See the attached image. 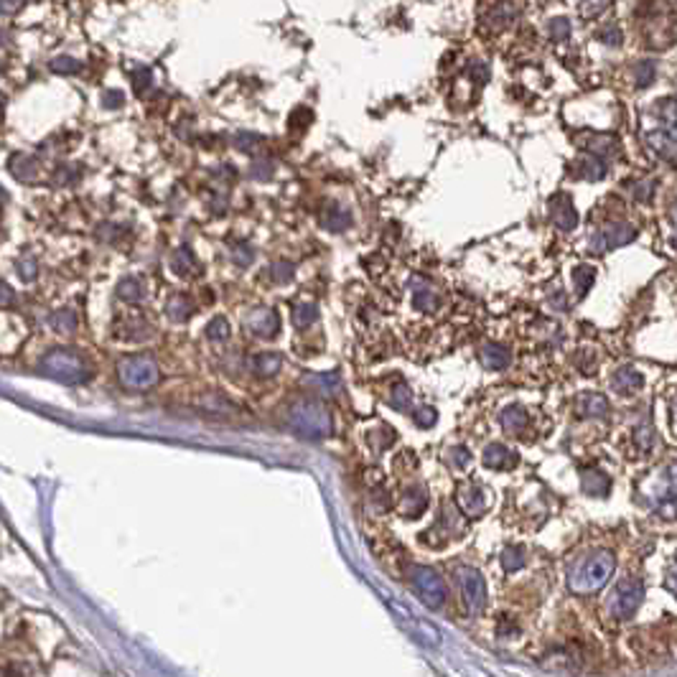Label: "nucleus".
<instances>
[{
	"mask_svg": "<svg viewBox=\"0 0 677 677\" xmlns=\"http://www.w3.org/2000/svg\"><path fill=\"white\" fill-rule=\"evenodd\" d=\"M634 438H637L641 451H649L655 446V433L649 431V428H640V431L634 433Z\"/></svg>",
	"mask_w": 677,
	"mask_h": 677,
	"instance_id": "de8ad7c7",
	"label": "nucleus"
},
{
	"mask_svg": "<svg viewBox=\"0 0 677 677\" xmlns=\"http://www.w3.org/2000/svg\"><path fill=\"white\" fill-rule=\"evenodd\" d=\"M471 75H474V79H476V82H487V76H490V69H487L484 64L474 61V64H471Z\"/></svg>",
	"mask_w": 677,
	"mask_h": 677,
	"instance_id": "8fccbe9b",
	"label": "nucleus"
},
{
	"mask_svg": "<svg viewBox=\"0 0 677 677\" xmlns=\"http://www.w3.org/2000/svg\"><path fill=\"white\" fill-rule=\"evenodd\" d=\"M364 441H367V446H370L375 453H385L387 449H393V443L397 441V435L390 426H377V428H372V431H367Z\"/></svg>",
	"mask_w": 677,
	"mask_h": 677,
	"instance_id": "b1692460",
	"label": "nucleus"
},
{
	"mask_svg": "<svg viewBox=\"0 0 677 677\" xmlns=\"http://www.w3.org/2000/svg\"><path fill=\"white\" fill-rule=\"evenodd\" d=\"M550 217H553L555 227H558V229H563V232H570L573 227L578 225L576 207H573L570 196H565V194H558V196H553V199H550Z\"/></svg>",
	"mask_w": 677,
	"mask_h": 677,
	"instance_id": "2eb2a0df",
	"label": "nucleus"
},
{
	"mask_svg": "<svg viewBox=\"0 0 677 677\" xmlns=\"http://www.w3.org/2000/svg\"><path fill=\"white\" fill-rule=\"evenodd\" d=\"M637 494L662 520H677V461H670L659 469L641 476Z\"/></svg>",
	"mask_w": 677,
	"mask_h": 677,
	"instance_id": "f257e3e1",
	"label": "nucleus"
},
{
	"mask_svg": "<svg viewBox=\"0 0 677 677\" xmlns=\"http://www.w3.org/2000/svg\"><path fill=\"white\" fill-rule=\"evenodd\" d=\"M16 270H19V275L26 283H31L38 275V263L34 258H20L19 263H16Z\"/></svg>",
	"mask_w": 677,
	"mask_h": 677,
	"instance_id": "a19ab883",
	"label": "nucleus"
},
{
	"mask_svg": "<svg viewBox=\"0 0 677 677\" xmlns=\"http://www.w3.org/2000/svg\"><path fill=\"white\" fill-rule=\"evenodd\" d=\"M609 3H611V0H581V8H584L585 13H599Z\"/></svg>",
	"mask_w": 677,
	"mask_h": 677,
	"instance_id": "09e8293b",
	"label": "nucleus"
},
{
	"mask_svg": "<svg viewBox=\"0 0 677 677\" xmlns=\"http://www.w3.org/2000/svg\"><path fill=\"white\" fill-rule=\"evenodd\" d=\"M667 588H670V593H675L677 596V561H673V565H670V570H667Z\"/></svg>",
	"mask_w": 677,
	"mask_h": 677,
	"instance_id": "3c124183",
	"label": "nucleus"
},
{
	"mask_svg": "<svg viewBox=\"0 0 677 677\" xmlns=\"http://www.w3.org/2000/svg\"><path fill=\"white\" fill-rule=\"evenodd\" d=\"M387 405L395 408L397 413H410L413 410V393H410V387L402 385V382L393 385L390 395H387Z\"/></svg>",
	"mask_w": 677,
	"mask_h": 677,
	"instance_id": "cd10ccee",
	"label": "nucleus"
},
{
	"mask_svg": "<svg viewBox=\"0 0 677 677\" xmlns=\"http://www.w3.org/2000/svg\"><path fill=\"white\" fill-rule=\"evenodd\" d=\"M204 334H207L209 341H217V344H219V341H227V338H229V321H227L225 316L211 319L207 323V331H204Z\"/></svg>",
	"mask_w": 677,
	"mask_h": 677,
	"instance_id": "e433bc0d",
	"label": "nucleus"
},
{
	"mask_svg": "<svg viewBox=\"0 0 677 677\" xmlns=\"http://www.w3.org/2000/svg\"><path fill=\"white\" fill-rule=\"evenodd\" d=\"M23 5V0H3V16H13Z\"/></svg>",
	"mask_w": 677,
	"mask_h": 677,
	"instance_id": "603ef678",
	"label": "nucleus"
},
{
	"mask_svg": "<svg viewBox=\"0 0 677 677\" xmlns=\"http://www.w3.org/2000/svg\"><path fill=\"white\" fill-rule=\"evenodd\" d=\"M617 568V558L609 550H596L591 555H585L581 563L570 570L568 588L576 596H591L596 591H601L603 585L611 581Z\"/></svg>",
	"mask_w": 677,
	"mask_h": 677,
	"instance_id": "7ed1b4c3",
	"label": "nucleus"
},
{
	"mask_svg": "<svg viewBox=\"0 0 677 677\" xmlns=\"http://www.w3.org/2000/svg\"><path fill=\"white\" fill-rule=\"evenodd\" d=\"M306 382H308V385H314V387H316L319 393H323V395H337L338 387H341V379H338L337 372L311 375V377H306Z\"/></svg>",
	"mask_w": 677,
	"mask_h": 677,
	"instance_id": "2f4dec72",
	"label": "nucleus"
},
{
	"mask_svg": "<svg viewBox=\"0 0 677 677\" xmlns=\"http://www.w3.org/2000/svg\"><path fill=\"white\" fill-rule=\"evenodd\" d=\"M644 143L655 155L677 169V97L665 100L655 108L652 117L647 120Z\"/></svg>",
	"mask_w": 677,
	"mask_h": 677,
	"instance_id": "f03ea898",
	"label": "nucleus"
},
{
	"mask_svg": "<svg viewBox=\"0 0 677 677\" xmlns=\"http://www.w3.org/2000/svg\"><path fill=\"white\" fill-rule=\"evenodd\" d=\"M675 235H677V211H675Z\"/></svg>",
	"mask_w": 677,
	"mask_h": 677,
	"instance_id": "6e6d98bb",
	"label": "nucleus"
},
{
	"mask_svg": "<svg viewBox=\"0 0 677 677\" xmlns=\"http://www.w3.org/2000/svg\"><path fill=\"white\" fill-rule=\"evenodd\" d=\"M321 227L329 232H337V235L346 232L352 227V211L344 209V204H338V202H331L321 211Z\"/></svg>",
	"mask_w": 677,
	"mask_h": 677,
	"instance_id": "a211bd4d",
	"label": "nucleus"
},
{
	"mask_svg": "<svg viewBox=\"0 0 677 677\" xmlns=\"http://www.w3.org/2000/svg\"><path fill=\"white\" fill-rule=\"evenodd\" d=\"M410 293H413V306L418 311H423V314H435V311L441 308V296H438V291H435L428 281L413 278V283H410Z\"/></svg>",
	"mask_w": 677,
	"mask_h": 677,
	"instance_id": "4468645a",
	"label": "nucleus"
},
{
	"mask_svg": "<svg viewBox=\"0 0 677 677\" xmlns=\"http://www.w3.org/2000/svg\"><path fill=\"white\" fill-rule=\"evenodd\" d=\"M296 278V265L288 263V260H278V263H273L270 267V281L278 283V285H285V283H291Z\"/></svg>",
	"mask_w": 677,
	"mask_h": 677,
	"instance_id": "f704fd0d",
	"label": "nucleus"
},
{
	"mask_svg": "<svg viewBox=\"0 0 677 677\" xmlns=\"http://www.w3.org/2000/svg\"><path fill=\"white\" fill-rule=\"evenodd\" d=\"M525 563H527L525 547L507 546L505 550H502V568H505L507 573H517V570H522Z\"/></svg>",
	"mask_w": 677,
	"mask_h": 677,
	"instance_id": "7c9ffc66",
	"label": "nucleus"
},
{
	"mask_svg": "<svg viewBox=\"0 0 677 677\" xmlns=\"http://www.w3.org/2000/svg\"><path fill=\"white\" fill-rule=\"evenodd\" d=\"M426 507H428V491H426V487H410V490L402 491L397 512L402 517H408V520H415V517H420L426 512Z\"/></svg>",
	"mask_w": 677,
	"mask_h": 677,
	"instance_id": "dca6fc26",
	"label": "nucleus"
},
{
	"mask_svg": "<svg viewBox=\"0 0 677 677\" xmlns=\"http://www.w3.org/2000/svg\"><path fill=\"white\" fill-rule=\"evenodd\" d=\"M117 377L128 390H148L158 382V364L148 354H131L117 362Z\"/></svg>",
	"mask_w": 677,
	"mask_h": 677,
	"instance_id": "423d86ee",
	"label": "nucleus"
},
{
	"mask_svg": "<svg viewBox=\"0 0 677 677\" xmlns=\"http://www.w3.org/2000/svg\"><path fill=\"white\" fill-rule=\"evenodd\" d=\"M245 326L250 329V334L260 338H273L278 331H281V316L267 308V306H260V308H252L247 314Z\"/></svg>",
	"mask_w": 677,
	"mask_h": 677,
	"instance_id": "9b49d317",
	"label": "nucleus"
},
{
	"mask_svg": "<svg viewBox=\"0 0 677 677\" xmlns=\"http://www.w3.org/2000/svg\"><path fill=\"white\" fill-rule=\"evenodd\" d=\"M573 281H576V288H578V296H584L585 291L591 288V283H593V270L591 267H576L573 270Z\"/></svg>",
	"mask_w": 677,
	"mask_h": 677,
	"instance_id": "ea45409f",
	"label": "nucleus"
},
{
	"mask_svg": "<svg viewBox=\"0 0 677 677\" xmlns=\"http://www.w3.org/2000/svg\"><path fill=\"white\" fill-rule=\"evenodd\" d=\"M405 576H408V581L415 588V593L420 596V601L428 603V606H441V603L446 601V584H443V578L428 568V565H420V563H408L405 568Z\"/></svg>",
	"mask_w": 677,
	"mask_h": 677,
	"instance_id": "0eeeda50",
	"label": "nucleus"
},
{
	"mask_svg": "<svg viewBox=\"0 0 677 677\" xmlns=\"http://www.w3.org/2000/svg\"><path fill=\"white\" fill-rule=\"evenodd\" d=\"M171 270H173L179 278H188V275H194V273L199 270V265H196V258H194L191 247L184 245L173 252V258H171Z\"/></svg>",
	"mask_w": 677,
	"mask_h": 677,
	"instance_id": "5701e85b",
	"label": "nucleus"
},
{
	"mask_svg": "<svg viewBox=\"0 0 677 677\" xmlns=\"http://www.w3.org/2000/svg\"><path fill=\"white\" fill-rule=\"evenodd\" d=\"M491 505V494L490 490L482 484V482H464L458 484L456 490V507L464 517H482L487 514V509Z\"/></svg>",
	"mask_w": 677,
	"mask_h": 677,
	"instance_id": "9d476101",
	"label": "nucleus"
},
{
	"mask_svg": "<svg viewBox=\"0 0 677 677\" xmlns=\"http://www.w3.org/2000/svg\"><path fill=\"white\" fill-rule=\"evenodd\" d=\"M288 426L293 431H299L306 438H323L329 435L334 423H331V413L316 402V400H299L288 408Z\"/></svg>",
	"mask_w": 677,
	"mask_h": 677,
	"instance_id": "20e7f679",
	"label": "nucleus"
},
{
	"mask_svg": "<svg viewBox=\"0 0 677 677\" xmlns=\"http://www.w3.org/2000/svg\"><path fill=\"white\" fill-rule=\"evenodd\" d=\"M11 173H13L19 181L31 184V181L36 179V163H34L31 158H26V155H16V158L11 161Z\"/></svg>",
	"mask_w": 677,
	"mask_h": 677,
	"instance_id": "473e14b6",
	"label": "nucleus"
},
{
	"mask_svg": "<svg viewBox=\"0 0 677 677\" xmlns=\"http://www.w3.org/2000/svg\"><path fill=\"white\" fill-rule=\"evenodd\" d=\"M260 146H263V135H258V132H237L235 135V148L243 153H255L260 151Z\"/></svg>",
	"mask_w": 677,
	"mask_h": 677,
	"instance_id": "c9c22d12",
	"label": "nucleus"
},
{
	"mask_svg": "<svg viewBox=\"0 0 677 677\" xmlns=\"http://www.w3.org/2000/svg\"><path fill=\"white\" fill-rule=\"evenodd\" d=\"M49 67H52V72H54V75H76V72L82 69V64L72 57L52 59V64H49Z\"/></svg>",
	"mask_w": 677,
	"mask_h": 677,
	"instance_id": "4c0bfd02",
	"label": "nucleus"
},
{
	"mask_svg": "<svg viewBox=\"0 0 677 677\" xmlns=\"http://www.w3.org/2000/svg\"><path fill=\"white\" fill-rule=\"evenodd\" d=\"M273 176V163L270 161H255V166H252V179H258V181H267Z\"/></svg>",
	"mask_w": 677,
	"mask_h": 677,
	"instance_id": "49530a36",
	"label": "nucleus"
},
{
	"mask_svg": "<svg viewBox=\"0 0 677 677\" xmlns=\"http://www.w3.org/2000/svg\"><path fill=\"white\" fill-rule=\"evenodd\" d=\"M547 28H550V36L555 41H563V38L570 36V20L568 19H553Z\"/></svg>",
	"mask_w": 677,
	"mask_h": 677,
	"instance_id": "37998d69",
	"label": "nucleus"
},
{
	"mask_svg": "<svg viewBox=\"0 0 677 677\" xmlns=\"http://www.w3.org/2000/svg\"><path fill=\"white\" fill-rule=\"evenodd\" d=\"M191 314H194V303H191L188 296H181V293L171 296L169 303H166V316L173 323H184Z\"/></svg>",
	"mask_w": 677,
	"mask_h": 677,
	"instance_id": "bb28decb",
	"label": "nucleus"
},
{
	"mask_svg": "<svg viewBox=\"0 0 677 677\" xmlns=\"http://www.w3.org/2000/svg\"><path fill=\"white\" fill-rule=\"evenodd\" d=\"M117 296H120V301L125 303H140L146 299V283L140 281V278H123V281L117 283Z\"/></svg>",
	"mask_w": 677,
	"mask_h": 677,
	"instance_id": "a878e982",
	"label": "nucleus"
},
{
	"mask_svg": "<svg viewBox=\"0 0 677 677\" xmlns=\"http://www.w3.org/2000/svg\"><path fill=\"white\" fill-rule=\"evenodd\" d=\"M670 423H673V431L677 433V400L673 402V418H670Z\"/></svg>",
	"mask_w": 677,
	"mask_h": 677,
	"instance_id": "5fc2aeb1",
	"label": "nucleus"
},
{
	"mask_svg": "<svg viewBox=\"0 0 677 677\" xmlns=\"http://www.w3.org/2000/svg\"><path fill=\"white\" fill-rule=\"evenodd\" d=\"M449 461H451V466L453 469H466L469 466V461H471V456L469 451L464 449V446H456V449H451V453H449Z\"/></svg>",
	"mask_w": 677,
	"mask_h": 677,
	"instance_id": "c03bdc74",
	"label": "nucleus"
},
{
	"mask_svg": "<svg viewBox=\"0 0 677 677\" xmlns=\"http://www.w3.org/2000/svg\"><path fill=\"white\" fill-rule=\"evenodd\" d=\"M41 372L49 377H54L59 382H67V385H79V382H87L92 377V370L84 359L69 352V349H54L49 352L46 357L41 359Z\"/></svg>",
	"mask_w": 677,
	"mask_h": 677,
	"instance_id": "39448f33",
	"label": "nucleus"
},
{
	"mask_svg": "<svg viewBox=\"0 0 677 677\" xmlns=\"http://www.w3.org/2000/svg\"><path fill=\"white\" fill-rule=\"evenodd\" d=\"M413 420L418 428H433L435 420H438V413L433 408H418L413 413Z\"/></svg>",
	"mask_w": 677,
	"mask_h": 677,
	"instance_id": "79ce46f5",
	"label": "nucleus"
},
{
	"mask_svg": "<svg viewBox=\"0 0 677 677\" xmlns=\"http://www.w3.org/2000/svg\"><path fill=\"white\" fill-rule=\"evenodd\" d=\"M482 461L491 471H509L520 464V456L512 451L509 446H505V443H490L484 449V453H482Z\"/></svg>",
	"mask_w": 677,
	"mask_h": 677,
	"instance_id": "f8f14e48",
	"label": "nucleus"
},
{
	"mask_svg": "<svg viewBox=\"0 0 677 677\" xmlns=\"http://www.w3.org/2000/svg\"><path fill=\"white\" fill-rule=\"evenodd\" d=\"M499 423H502L505 433L514 435V438H527V433L532 428L530 413H527L522 405H509V408H505L502 415H499Z\"/></svg>",
	"mask_w": 677,
	"mask_h": 677,
	"instance_id": "ddd939ff",
	"label": "nucleus"
},
{
	"mask_svg": "<svg viewBox=\"0 0 677 677\" xmlns=\"http://www.w3.org/2000/svg\"><path fill=\"white\" fill-rule=\"evenodd\" d=\"M250 370L258 377H275L283 370V357L278 352H263V354H255L250 359Z\"/></svg>",
	"mask_w": 677,
	"mask_h": 677,
	"instance_id": "aec40b11",
	"label": "nucleus"
},
{
	"mask_svg": "<svg viewBox=\"0 0 677 677\" xmlns=\"http://www.w3.org/2000/svg\"><path fill=\"white\" fill-rule=\"evenodd\" d=\"M11 299H13V293H11V285L5 283V285H3V303L11 306Z\"/></svg>",
	"mask_w": 677,
	"mask_h": 677,
	"instance_id": "864d4df0",
	"label": "nucleus"
},
{
	"mask_svg": "<svg viewBox=\"0 0 677 677\" xmlns=\"http://www.w3.org/2000/svg\"><path fill=\"white\" fill-rule=\"evenodd\" d=\"M319 321V306L311 301H299L293 306V323L299 329H308Z\"/></svg>",
	"mask_w": 677,
	"mask_h": 677,
	"instance_id": "c85d7f7f",
	"label": "nucleus"
},
{
	"mask_svg": "<svg viewBox=\"0 0 677 677\" xmlns=\"http://www.w3.org/2000/svg\"><path fill=\"white\" fill-rule=\"evenodd\" d=\"M581 484H584L585 494H591V497H606L611 490V479L599 469H584Z\"/></svg>",
	"mask_w": 677,
	"mask_h": 677,
	"instance_id": "4be33fe9",
	"label": "nucleus"
},
{
	"mask_svg": "<svg viewBox=\"0 0 677 677\" xmlns=\"http://www.w3.org/2000/svg\"><path fill=\"white\" fill-rule=\"evenodd\" d=\"M512 19H514V5L507 3V0H502V3H497V5L491 8L490 20L494 28H505V26L512 23Z\"/></svg>",
	"mask_w": 677,
	"mask_h": 677,
	"instance_id": "72a5a7b5",
	"label": "nucleus"
},
{
	"mask_svg": "<svg viewBox=\"0 0 677 677\" xmlns=\"http://www.w3.org/2000/svg\"><path fill=\"white\" fill-rule=\"evenodd\" d=\"M49 323H52V329L57 331V334H75L76 331V314L75 311H69V308H61V311H57V314H52V319H49Z\"/></svg>",
	"mask_w": 677,
	"mask_h": 677,
	"instance_id": "c756f323",
	"label": "nucleus"
},
{
	"mask_svg": "<svg viewBox=\"0 0 677 677\" xmlns=\"http://www.w3.org/2000/svg\"><path fill=\"white\" fill-rule=\"evenodd\" d=\"M611 385H614V390H617L619 395H634V393H640L641 390L644 377H641V372H637L634 367H621L619 372L614 375V379H611Z\"/></svg>",
	"mask_w": 677,
	"mask_h": 677,
	"instance_id": "6ab92c4d",
	"label": "nucleus"
},
{
	"mask_svg": "<svg viewBox=\"0 0 677 677\" xmlns=\"http://www.w3.org/2000/svg\"><path fill=\"white\" fill-rule=\"evenodd\" d=\"M456 584H458V591H461L464 609L469 611L471 617H479L487 609V584H484V576L476 568H471V565H461V568H456Z\"/></svg>",
	"mask_w": 677,
	"mask_h": 677,
	"instance_id": "6e6552de",
	"label": "nucleus"
},
{
	"mask_svg": "<svg viewBox=\"0 0 677 677\" xmlns=\"http://www.w3.org/2000/svg\"><path fill=\"white\" fill-rule=\"evenodd\" d=\"M252 260H255V250L247 245V243H235L232 245V263L240 265V267H247Z\"/></svg>",
	"mask_w": 677,
	"mask_h": 677,
	"instance_id": "58836bf2",
	"label": "nucleus"
},
{
	"mask_svg": "<svg viewBox=\"0 0 677 677\" xmlns=\"http://www.w3.org/2000/svg\"><path fill=\"white\" fill-rule=\"evenodd\" d=\"M123 92L120 90H108V92L102 94V105L108 108V110H117V108H123Z\"/></svg>",
	"mask_w": 677,
	"mask_h": 677,
	"instance_id": "a18cd8bd",
	"label": "nucleus"
},
{
	"mask_svg": "<svg viewBox=\"0 0 677 677\" xmlns=\"http://www.w3.org/2000/svg\"><path fill=\"white\" fill-rule=\"evenodd\" d=\"M479 357H482V364H484L487 370H494V372H499V370H507L512 354H509L502 344H484Z\"/></svg>",
	"mask_w": 677,
	"mask_h": 677,
	"instance_id": "412c9836",
	"label": "nucleus"
},
{
	"mask_svg": "<svg viewBox=\"0 0 677 677\" xmlns=\"http://www.w3.org/2000/svg\"><path fill=\"white\" fill-rule=\"evenodd\" d=\"M641 599H644V585L640 578H621L611 593L609 609L617 619H629L641 606Z\"/></svg>",
	"mask_w": 677,
	"mask_h": 677,
	"instance_id": "1a4fd4ad",
	"label": "nucleus"
},
{
	"mask_svg": "<svg viewBox=\"0 0 677 677\" xmlns=\"http://www.w3.org/2000/svg\"><path fill=\"white\" fill-rule=\"evenodd\" d=\"M576 173L581 179H585V181H601L603 176H606V161H601V155H596V153H588V155H584L578 161V171Z\"/></svg>",
	"mask_w": 677,
	"mask_h": 677,
	"instance_id": "393cba45",
	"label": "nucleus"
},
{
	"mask_svg": "<svg viewBox=\"0 0 677 677\" xmlns=\"http://www.w3.org/2000/svg\"><path fill=\"white\" fill-rule=\"evenodd\" d=\"M573 410L578 418H603L609 413V400L601 393H581L573 400Z\"/></svg>",
	"mask_w": 677,
	"mask_h": 677,
	"instance_id": "f3484780",
	"label": "nucleus"
}]
</instances>
